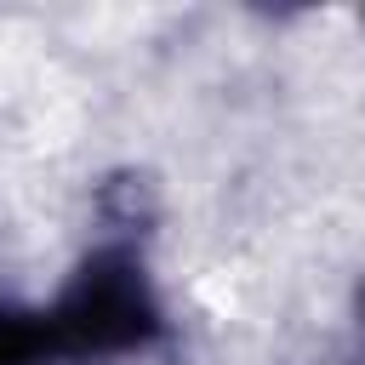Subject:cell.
Returning a JSON list of instances; mask_svg holds the SVG:
<instances>
[{"mask_svg":"<svg viewBox=\"0 0 365 365\" xmlns=\"http://www.w3.org/2000/svg\"><path fill=\"white\" fill-rule=\"evenodd\" d=\"M46 319L57 331V354H114V348H131L154 325V302L131 257H97L68 285L63 308Z\"/></svg>","mask_w":365,"mask_h":365,"instance_id":"obj_1","label":"cell"},{"mask_svg":"<svg viewBox=\"0 0 365 365\" xmlns=\"http://www.w3.org/2000/svg\"><path fill=\"white\" fill-rule=\"evenodd\" d=\"M57 359V331L46 314H11L0 308V365H46Z\"/></svg>","mask_w":365,"mask_h":365,"instance_id":"obj_2","label":"cell"}]
</instances>
